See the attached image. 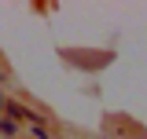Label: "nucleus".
I'll return each instance as SVG.
<instances>
[{"label": "nucleus", "mask_w": 147, "mask_h": 139, "mask_svg": "<svg viewBox=\"0 0 147 139\" xmlns=\"http://www.w3.org/2000/svg\"><path fill=\"white\" fill-rule=\"evenodd\" d=\"M15 132H18V124L11 117H0V136H15Z\"/></svg>", "instance_id": "2"}, {"label": "nucleus", "mask_w": 147, "mask_h": 139, "mask_svg": "<svg viewBox=\"0 0 147 139\" xmlns=\"http://www.w3.org/2000/svg\"><path fill=\"white\" fill-rule=\"evenodd\" d=\"M4 106H7V95H4V92H0V114H4Z\"/></svg>", "instance_id": "4"}, {"label": "nucleus", "mask_w": 147, "mask_h": 139, "mask_svg": "<svg viewBox=\"0 0 147 139\" xmlns=\"http://www.w3.org/2000/svg\"><path fill=\"white\" fill-rule=\"evenodd\" d=\"M30 128H33V136H37V139H48V132H44V124H30Z\"/></svg>", "instance_id": "3"}, {"label": "nucleus", "mask_w": 147, "mask_h": 139, "mask_svg": "<svg viewBox=\"0 0 147 139\" xmlns=\"http://www.w3.org/2000/svg\"><path fill=\"white\" fill-rule=\"evenodd\" d=\"M4 117H11V121H26V124H40V114L37 110H30L26 103H15V99H7V106H4Z\"/></svg>", "instance_id": "1"}, {"label": "nucleus", "mask_w": 147, "mask_h": 139, "mask_svg": "<svg viewBox=\"0 0 147 139\" xmlns=\"http://www.w3.org/2000/svg\"><path fill=\"white\" fill-rule=\"evenodd\" d=\"M0 84H4V73H0Z\"/></svg>", "instance_id": "5"}]
</instances>
